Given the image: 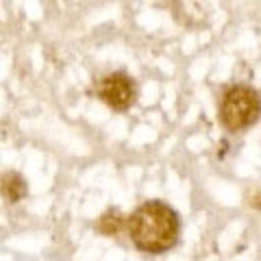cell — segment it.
Returning <instances> with one entry per match:
<instances>
[{"label":"cell","instance_id":"6da1fadb","mask_svg":"<svg viewBox=\"0 0 261 261\" xmlns=\"http://www.w3.org/2000/svg\"><path fill=\"white\" fill-rule=\"evenodd\" d=\"M126 228L137 250L148 252V255H161L178 242L181 222L170 205L161 200H148L130 214Z\"/></svg>","mask_w":261,"mask_h":261},{"label":"cell","instance_id":"7a4b0ae2","mask_svg":"<svg viewBox=\"0 0 261 261\" xmlns=\"http://www.w3.org/2000/svg\"><path fill=\"white\" fill-rule=\"evenodd\" d=\"M261 116V96L250 85H233L222 94L220 100V120L222 124L238 133L252 126Z\"/></svg>","mask_w":261,"mask_h":261},{"label":"cell","instance_id":"3957f363","mask_svg":"<svg viewBox=\"0 0 261 261\" xmlns=\"http://www.w3.org/2000/svg\"><path fill=\"white\" fill-rule=\"evenodd\" d=\"M96 94L105 105H109L116 111H126L135 102V85L122 72H113V74L102 76L96 85Z\"/></svg>","mask_w":261,"mask_h":261},{"label":"cell","instance_id":"277c9868","mask_svg":"<svg viewBox=\"0 0 261 261\" xmlns=\"http://www.w3.org/2000/svg\"><path fill=\"white\" fill-rule=\"evenodd\" d=\"M29 187H27V181L18 174V172H7L3 176V194L5 198L9 202H18L27 196Z\"/></svg>","mask_w":261,"mask_h":261},{"label":"cell","instance_id":"5b68a950","mask_svg":"<svg viewBox=\"0 0 261 261\" xmlns=\"http://www.w3.org/2000/svg\"><path fill=\"white\" fill-rule=\"evenodd\" d=\"M122 224H124V216L118 209H109L107 214H102L100 220H98V231L102 235H116L122 228Z\"/></svg>","mask_w":261,"mask_h":261}]
</instances>
